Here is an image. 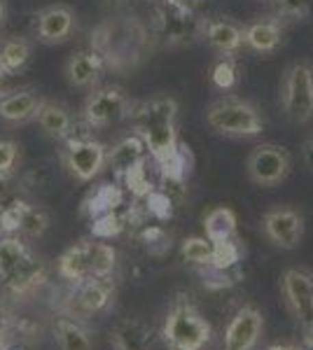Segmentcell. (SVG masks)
I'll return each mask as SVG.
<instances>
[{"label": "cell", "instance_id": "cell-1", "mask_svg": "<svg viewBox=\"0 0 313 350\" xmlns=\"http://www.w3.org/2000/svg\"><path fill=\"white\" fill-rule=\"evenodd\" d=\"M175 117H178V100L168 94H157L134 103L129 122L134 133L143 138L147 154L157 163L162 180L185 183L190 173V148L180 143Z\"/></svg>", "mask_w": 313, "mask_h": 350}, {"label": "cell", "instance_id": "cell-2", "mask_svg": "<svg viewBox=\"0 0 313 350\" xmlns=\"http://www.w3.org/2000/svg\"><path fill=\"white\" fill-rule=\"evenodd\" d=\"M152 36L147 24L138 16H110L92 31L89 47L105 61V68L115 72H131L145 61L152 49Z\"/></svg>", "mask_w": 313, "mask_h": 350}, {"label": "cell", "instance_id": "cell-3", "mask_svg": "<svg viewBox=\"0 0 313 350\" xmlns=\"http://www.w3.org/2000/svg\"><path fill=\"white\" fill-rule=\"evenodd\" d=\"M206 126L225 138H255L264 133V115L253 100L225 94L208 103L203 112Z\"/></svg>", "mask_w": 313, "mask_h": 350}, {"label": "cell", "instance_id": "cell-4", "mask_svg": "<svg viewBox=\"0 0 313 350\" xmlns=\"http://www.w3.org/2000/svg\"><path fill=\"white\" fill-rule=\"evenodd\" d=\"M162 338L168 350H206L213 338V327L187 295H178L171 304L162 325Z\"/></svg>", "mask_w": 313, "mask_h": 350}, {"label": "cell", "instance_id": "cell-5", "mask_svg": "<svg viewBox=\"0 0 313 350\" xmlns=\"http://www.w3.org/2000/svg\"><path fill=\"white\" fill-rule=\"evenodd\" d=\"M203 19L206 16L197 14V10H183L162 3V8L152 12L147 28H150L152 42L164 47H187L203 40Z\"/></svg>", "mask_w": 313, "mask_h": 350}, {"label": "cell", "instance_id": "cell-6", "mask_svg": "<svg viewBox=\"0 0 313 350\" xmlns=\"http://www.w3.org/2000/svg\"><path fill=\"white\" fill-rule=\"evenodd\" d=\"M278 100L283 115L292 124H309L313 120V66L309 61H295L283 70Z\"/></svg>", "mask_w": 313, "mask_h": 350}, {"label": "cell", "instance_id": "cell-7", "mask_svg": "<svg viewBox=\"0 0 313 350\" xmlns=\"http://www.w3.org/2000/svg\"><path fill=\"white\" fill-rule=\"evenodd\" d=\"M134 110V100L117 84L94 87L82 105V122L89 129H108L122 120H129Z\"/></svg>", "mask_w": 313, "mask_h": 350}, {"label": "cell", "instance_id": "cell-8", "mask_svg": "<svg viewBox=\"0 0 313 350\" xmlns=\"http://www.w3.org/2000/svg\"><path fill=\"white\" fill-rule=\"evenodd\" d=\"M61 159L77 183H92L108 166V148L101 140H94L92 135L73 133L71 138L64 140Z\"/></svg>", "mask_w": 313, "mask_h": 350}, {"label": "cell", "instance_id": "cell-9", "mask_svg": "<svg viewBox=\"0 0 313 350\" xmlns=\"http://www.w3.org/2000/svg\"><path fill=\"white\" fill-rule=\"evenodd\" d=\"M290 171H292V154L288 148L276 143L258 145L246 159V173L250 183H255L262 189H271L286 183Z\"/></svg>", "mask_w": 313, "mask_h": 350}, {"label": "cell", "instance_id": "cell-10", "mask_svg": "<svg viewBox=\"0 0 313 350\" xmlns=\"http://www.w3.org/2000/svg\"><path fill=\"white\" fill-rule=\"evenodd\" d=\"M281 290L290 313L304 332L306 346L313 348V273L304 269H288L281 275Z\"/></svg>", "mask_w": 313, "mask_h": 350}, {"label": "cell", "instance_id": "cell-11", "mask_svg": "<svg viewBox=\"0 0 313 350\" xmlns=\"http://www.w3.org/2000/svg\"><path fill=\"white\" fill-rule=\"evenodd\" d=\"M262 231L281 250H295L304 239V215L292 206H276L262 217Z\"/></svg>", "mask_w": 313, "mask_h": 350}, {"label": "cell", "instance_id": "cell-12", "mask_svg": "<svg viewBox=\"0 0 313 350\" xmlns=\"http://www.w3.org/2000/svg\"><path fill=\"white\" fill-rule=\"evenodd\" d=\"M77 28V16L68 5H47L36 14L33 33L42 44H64L73 38Z\"/></svg>", "mask_w": 313, "mask_h": 350}, {"label": "cell", "instance_id": "cell-13", "mask_svg": "<svg viewBox=\"0 0 313 350\" xmlns=\"http://www.w3.org/2000/svg\"><path fill=\"white\" fill-rule=\"evenodd\" d=\"M286 42V21L276 14L255 16L243 24V47L260 56H271Z\"/></svg>", "mask_w": 313, "mask_h": 350}, {"label": "cell", "instance_id": "cell-14", "mask_svg": "<svg viewBox=\"0 0 313 350\" xmlns=\"http://www.w3.org/2000/svg\"><path fill=\"white\" fill-rule=\"evenodd\" d=\"M264 332V318L255 306H241L225 329V350H255Z\"/></svg>", "mask_w": 313, "mask_h": 350}, {"label": "cell", "instance_id": "cell-15", "mask_svg": "<svg viewBox=\"0 0 313 350\" xmlns=\"http://www.w3.org/2000/svg\"><path fill=\"white\" fill-rule=\"evenodd\" d=\"M203 40L218 56H238L243 47V24L225 14L203 19Z\"/></svg>", "mask_w": 313, "mask_h": 350}, {"label": "cell", "instance_id": "cell-16", "mask_svg": "<svg viewBox=\"0 0 313 350\" xmlns=\"http://www.w3.org/2000/svg\"><path fill=\"white\" fill-rule=\"evenodd\" d=\"M66 80L73 89H94L105 72V61L96 49H77L66 61Z\"/></svg>", "mask_w": 313, "mask_h": 350}, {"label": "cell", "instance_id": "cell-17", "mask_svg": "<svg viewBox=\"0 0 313 350\" xmlns=\"http://www.w3.org/2000/svg\"><path fill=\"white\" fill-rule=\"evenodd\" d=\"M42 96L36 89H16L0 96V120L8 124H26L38 117Z\"/></svg>", "mask_w": 313, "mask_h": 350}, {"label": "cell", "instance_id": "cell-18", "mask_svg": "<svg viewBox=\"0 0 313 350\" xmlns=\"http://www.w3.org/2000/svg\"><path fill=\"white\" fill-rule=\"evenodd\" d=\"M38 126L42 133L52 140H66L75 133V120H73L71 110L64 103H54V100H42L36 117Z\"/></svg>", "mask_w": 313, "mask_h": 350}, {"label": "cell", "instance_id": "cell-19", "mask_svg": "<svg viewBox=\"0 0 313 350\" xmlns=\"http://www.w3.org/2000/svg\"><path fill=\"white\" fill-rule=\"evenodd\" d=\"M152 327L138 318H129L112 329V348L115 350H152Z\"/></svg>", "mask_w": 313, "mask_h": 350}, {"label": "cell", "instance_id": "cell-20", "mask_svg": "<svg viewBox=\"0 0 313 350\" xmlns=\"http://www.w3.org/2000/svg\"><path fill=\"white\" fill-rule=\"evenodd\" d=\"M145 157H147V148H145L143 138L131 133V135L119 138L117 143L108 150V166L115 171V175L124 178V173H127L129 168H134L138 161H143Z\"/></svg>", "mask_w": 313, "mask_h": 350}, {"label": "cell", "instance_id": "cell-21", "mask_svg": "<svg viewBox=\"0 0 313 350\" xmlns=\"http://www.w3.org/2000/svg\"><path fill=\"white\" fill-rule=\"evenodd\" d=\"M77 285L79 287L75 295V304L84 313H101L112 304L115 290H112L110 278H87Z\"/></svg>", "mask_w": 313, "mask_h": 350}, {"label": "cell", "instance_id": "cell-22", "mask_svg": "<svg viewBox=\"0 0 313 350\" xmlns=\"http://www.w3.org/2000/svg\"><path fill=\"white\" fill-rule=\"evenodd\" d=\"M89 245L92 241H79L71 245L64 255L59 257V275L71 283H82V280L92 278V269H89Z\"/></svg>", "mask_w": 313, "mask_h": 350}, {"label": "cell", "instance_id": "cell-23", "mask_svg": "<svg viewBox=\"0 0 313 350\" xmlns=\"http://www.w3.org/2000/svg\"><path fill=\"white\" fill-rule=\"evenodd\" d=\"M236 213L227 206H218L213 211L206 213L203 217V231H206V239L210 243H222V241H231L236 234Z\"/></svg>", "mask_w": 313, "mask_h": 350}, {"label": "cell", "instance_id": "cell-24", "mask_svg": "<svg viewBox=\"0 0 313 350\" xmlns=\"http://www.w3.org/2000/svg\"><path fill=\"white\" fill-rule=\"evenodd\" d=\"M33 54V47L26 38H5L0 42V68H3L8 75H16L28 66Z\"/></svg>", "mask_w": 313, "mask_h": 350}, {"label": "cell", "instance_id": "cell-25", "mask_svg": "<svg viewBox=\"0 0 313 350\" xmlns=\"http://www.w3.org/2000/svg\"><path fill=\"white\" fill-rule=\"evenodd\" d=\"M31 250L14 234L0 236V278L8 280L31 259Z\"/></svg>", "mask_w": 313, "mask_h": 350}, {"label": "cell", "instance_id": "cell-26", "mask_svg": "<svg viewBox=\"0 0 313 350\" xmlns=\"http://www.w3.org/2000/svg\"><path fill=\"white\" fill-rule=\"evenodd\" d=\"M54 336L61 350H92V336L82 325L71 318H59L54 325Z\"/></svg>", "mask_w": 313, "mask_h": 350}, {"label": "cell", "instance_id": "cell-27", "mask_svg": "<svg viewBox=\"0 0 313 350\" xmlns=\"http://www.w3.org/2000/svg\"><path fill=\"white\" fill-rule=\"evenodd\" d=\"M42 280H45V264L40 262V259L31 257L14 275H10V278L5 280V285H8V290L14 292V295H26V292L36 290Z\"/></svg>", "mask_w": 313, "mask_h": 350}, {"label": "cell", "instance_id": "cell-28", "mask_svg": "<svg viewBox=\"0 0 313 350\" xmlns=\"http://www.w3.org/2000/svg\"><path fill=\"white\" fill-rule=\"evenodd\" d=\"M115 267H117L115 247L103 241H92V245H89V269H92V278H110Z\"/></svg>", "mask_w": 313, "mask_h": 350}, {"label": "cell", "instance_id": "cell-29", "mask_svg": "<svg viewBox=\"0 0 313 350\" xmlns=\"http://www.w3.org/2000/svg\"><path fill=\"white\" fill-rule=\"evenodd\" d=\"M84 211L89 213L92 217H99L103 213H110V211H117V206H122V189L117 185H99L89 201L84 203Z\"/></svg>", "mask_w": 313, "mask_h": 350}, {"label": "cell", "instance_id": "cell-30", "mask_svg": "<svg viewBox=\"0 0 313 350\" xmlns=\"http://www.w3.org/2000/svg\"><path fill=\"white\" fill-rule=\"evenodd\" d=\"M210 82L220 92H231L238 84V66L236 56H220L210 68Z\"/></svg>", "mask_w": 313, "mask_h": 350}, {"label": "cell", "instance_id": "cell-31", "mask_svg": "<svg viewBox=\"0 0 313 350\" xmlns=\"http://www.w3.org/2000/svg\"><path fill=\"white\" fill-rule=\"evenodd\" d=\"M180 255L185 262L195 264V267H210L213 262V243L206 236H192L180 245Z\"/></svg>", "mask_w": 313, "mask_h": 350}, {"label": "cell", "instance_id": "cell-32", "mask_svg": "<svg viewBox=\"0 0 313 350\" xmlns=\"http://www.w3.org/2000/svg\"><path fill=\"white\" fill-rule=\"evenodd\" d=\"M145 166H147V157L124 173V183H127L129 191L136 196V199H145V196L155 189V185H152V180H150V175H147Z\"/></svg>", "mask_w": 313, "mask_h": 350}, {"label": "cell", "instance_id": "cell-33", "mask_svg": "<svg viewBox=\"0 0 313 350\" xmlns=\"http://www.w3.org/2000/svg\"><path fill=\"white\" fill-rule=\"evenodd\" d=\"M129 217L122 215L117 211H110V213H103V215L94 217V224H92V234L96 239H112V236H119L127 227Z\"/></svg>", "mask_w": 313, "mask_h": 350}, {"label": "cell", "instance_id": "cell-34", "mask_svg": "<svg viewBox=\"0 0 313 350\" xmlns=\"http://www.w3.org/2000/svg\"><path fill=\"white\" fill-rule=\"evenodd\" d=\"M49 229V217L45 211H40L36 206H28L24 208V215H21V224H19V231L28 239H40L45 231Z\"/></svg>", "mask_w": 313, "mask_h": 350}, {"label": "cell", "instance_id": "cell-35", "mask_svg": "<svg viewBox=\"0 0 313 350\" xmlns=\"http://www.w3.org/2000/svg\"><path fill=\"white\" fill-rule=\"evenodd\" d=\"M238 259H241V247H238V243L234 239L213 243V262H210V269L229 271L236 267Z\"/></svg>", "mask_w": 313, "mask_h": 350}, {"label": "cell", "instance_id": "cell-36", "mask_svg": "<svg viewBox=\"0 0 313 350\" xmlns=\"http://www.w3.org/2000/svg\"><path fill=\"white\" fill-rule=\"evenodd\" d=\"M276 3V16L283 21H301L311 14L313 0H274Z\"/></svg>", "mask_w": 313, "mask_h": 350}, {"label": "cell", "instance_id": "cell-37", "mask_svg": "<svg viewBox=\"0 0 313 350\" xmlns=\"http://www.w3.org/2000/svg\"><path fill=\"white\" fill-rule=\"evenodd\" d=\"M145 213L157 219H168L173 215V199L162 189H152L145 196Z\"/></svg>", "mask_w": 313, "mask_h": 350}, {"label": "cell", "instance_id": "cell-38", "mask_svg": "<svg viewBox=\"0 0 313 350\" xmlns=\"http://www.w3.org/2000/svg\"><path fill=\"white\" fill-rule=\"evenodd\" d=\"M19 163V145L14 140H0V180H8Z\"/></svg>", "mask_w": 313, "mask_h": 350}, {"label": "cell", "instance_id": "cell-39", "mask_svg": "<svg viewBox=\"0 0 313 350\" xmlns=\"http://www.w3.org/2000/svg\"><path fill=\"white\" fill-rule=\"evenodd\" d=\"M24 208H26L24 201H14L0 211V229H3V234H16V231H19Z\"/></svg>", "mask_w": 313, "mask_h": 350}, {"label": "cell", "instance_id": "cell-40", "mask_svg": "<svg viewBox=\"0 0 313 350\" xmlns=\"http://www.w3.org/2000/svg\"><path fill=\"white\" fill-rule=\"evenodd\" d=\"M301 161L309 171H313V133L306 135L304 143H301Z\"/></svg>", "mask_w": 313, "mask_h": 350}, {"label": "cell", "instance_id": "cell-41", "mask_svg": "<svg viewBox=\"0 0 313 350\" xmlns=\"http://www.w3.org/2000/svg\"><path fill=\"white\" fill-rule=\"evenodd\" d=\"M166 5H173V8H183V10H195L199 5V0H164Z\"/></svg>", "mask_w": 313, "mask_h": 350}, {"label": "cell", "instance_id": "cell-42", "mask_svg": "<svg viewBox=\"0 0 313 350\" xmlns=\"http://www.w3.org/2000/svg\"><path fill=\"white\" fill-rule=\"evenodd\" d=\"M0 350H8V332L0 325Z\"/></svg>", "mask_w": 313, "mask_h": 350}, {"label": "cell", "instance_id": "cell-43", "mask_svg": "<svg viewBox=\"0 0 313 350\" xmlns=\"http://www.w3.org/2000/svg\"><path fill=\"white\" fill-rule=\"evenodd\" d=\"M266 350H301L297 346H290V343H276V346H269Z\"/></svg>", "mask_w": 313, "mask_h": 350}, {"label": "cell", "instance_id": "cell-44", "mask_svg": "<svg viewBox=\"0 0 313 350\" xmlns=\"http://www.w3.org/2000/svg\"><path fill=\"white\" fill-rule=\"evenodd\" d=\"M5 16H8V8H5V0H0V28L5 24Z\"/></svg>", "mask_w": 313, "mask_h": 350}, {"label": "cell", "instance_id": "cell-45", "mask_svg": "<svg viewBox=\"0 0 313 350\" xmlns=\"http://www.w3.org/2000/svg\"><path fill=\"white\" fill-rule=\"evenodd\" d=\"M5 77H8V72L3 70V68H0V87H3V82H5Z\"/></svg>", "mask_w": 313, "mask_h": 350}, {"label": "cell", "instance_id": "cell-46", "mask_svg": "<svg viewBox=\"0 0 313 350\" xmlns=\"http://www.w3.org/2000/svg\"><path fill=\"white\" fill-rule=\"evenodd\" d=\"M110 3H127V0H110Z\"/></svg>", "mask_w": 313, "mask_h": 350}, {"label": "cell", "instance_id": "cell-47", "mask_svg": "<svg viewBox=\"0 0 313 350\" xmlns=\"http://www.w3.org/2000/svg\"><path fill=\"white\" fill-rule=\"evenodd\" d=\"M262 3H274V0H262Z\"/></svg>", "mask_w": 313, "mask_h": 350}, {"label": "cell", "instance_id": "cell-48", "mask_svg": "<svg viewBox=\"0 0 313 350\" xmlns=\"http://www.w3.org/2000/svg\"><path fill=\"white\" fill-rule=\"evenodd\" d=\"M10 350H24V348H10Z\"/></svg>", "mask_w": 313, "mask_h": 350}, {"label": "cell", "instance_id": "cell-49", "mask_svg": "<svg viewBox=\"0 0 313 350\" xmlns=\"http://www.w3.org/2000/svg\"><path fill=\"white\" fill-rule=\"evenodd\" d=\"M0 236H3V229H0Z\"/></svg>", "mask_w": 313, "mask_h": 350}, {"label": "cell", "instance_id": "cell-50", "mask_svg": "<svg viewBox=\"0 0 313 350\" xmlns=\"http://www.w3.org/2000/svg\"><path fill=\"white\" fill-rule=\"evenodd\" d=\"M159 3H164V0H159Z\"/></svg>", "mask_w": 313, "mask_h": 350}]
</instances>
